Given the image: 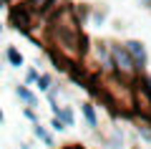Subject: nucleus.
Wrapping results in <instances>:
<instances>
[{
    "label": "nucleus",
    "mask_w": 151,
    "mask_h": 149,
    "mask_svg": "<svg viewBox=\"0 0 151 149\" xmlns=\"http://www.w3.org/2000/svg\"><path fill=\"white\" fill-rule=\"evenodd\" d=\"M113 58H116V63H119L121 71H134V61H131V56L126 53V48H113Z\"/></svg>",
    "instance_id": "obj_2"
},
{
    "label": "nucleus",
    "mask_w": 151,
    "mask_h": 149,
    "mask_svg": "<svg viewBox=\"0 0 151 149\" xmlns=\"http://www.w3.org/2000/svg\"><path fill=\"white\" fill-rule=\"evenodd\" d=\"M8 61H10L13 66H23V56L18 53L15 48H8Z\"/></svg>",
    "instance_id": "obj_4"
},
{
    "label": "nucleus",
    "mask_w": 151,
    "mask_h": 149,
    "mask_svg": "<svg viewBox=\"0 0 151 149\" xmlns=\"http://www.w3.org/2000/svg\"><path fill=\"white\" fill-rule=\"evenodd\" d=\"M38 81V89L40 91H48L50 89V76H40V78H35Z\"/></svg>",
    "instance_id": "obj_7"
},
{
    "label": "nucleus",
    "mask_w": 151,
    "mask_h": 149,
    "mask_svg": "<svg viewBox=\"0 0 151 149\" xmlns=\"http://www.w3.org/2000/svg\"><path fill=\"white\" fill-rule=\"evenodd\" d=\"M0 121H3V114H0Z\"/></svg>",
    "instance_id": "obj_8"
},
{
    "label": "nucleus",
    "mask_w": 151,
    "mask_h": 149,
    "mask_svg": "<svg viewBox=\"0 0 151 149\" xmlns=\"http://www.w3.org/2000/svg\"><path fill=\"white\" fill-rule=\"evenodd\" d=\"M35 137H40V139H43L45 144H53V137H50V134L45 132V129L40 126V124H38V126H35Z\"/></svg>",
    "instance_id": "obj_5"
},
{
    "label": "nucleus",
    "mask_w": 151,
    "mask_h": 149,
    "mask_svg": "<svg viewBox=\"0 0 151 149\" xmlns=\"http://www.w3.org/2000/svg\"><path fill=\"white\" fill-rule=\"evenodd\" d=\"M126 53H131V61H134V66H136V63H141V66L146 63V48L141 46L139 41L126 43Z\"/></svg>",
    "instance_id": "obj_1"
},
{
    "label": "nucleus",
    "mask_w": 151,
    "mask_h": 149,
    "mask_svg": "<svg viewBox=\"0 0 151 149\" xmlns=\"http://www.w3.org/2000/svg\"><path fill=\"white\" fill-rule=\"evenodd\" d=\"M18 96H20V99H23L25 104H30V106H35V96H33L30 91L25 89V86H18Z\"/></svg>",
    "instance_id": "obj_3"
},
{
    "label": "nucleus",
    "mask_w": 151,
    "mask_h": 149,
    "mask_svg": "<svg viewBox=\"0 0 151 149\" xmlns=\"http://www.w3.org/2000/svg\"><path fill=\"white\" fill-rule=\"evenodd\" d=\"M83 114H86V119H88V124H91V126H96V111H93V106H88V104H86V106H83Z\"/></svg>",
    "instance_id": "obj_6"
}]
</instances>
